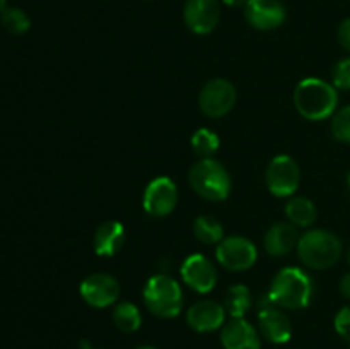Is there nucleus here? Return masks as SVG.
<instances>
[{"mask_svg": "<svg viewBox=\"0 0 350 349\" xmlns=\"http://www.w3.org/2000/svg\"><path fill=\"white\" fill-rule=\"evenodd\" d=\"M337 105V88L323 79H303L294 89V106L303 118L311 122H321L334 116Z\"/></svg>", "mask_w": 350, "mask_h": 349, "instance_id": "obj_1", "label": "nucleus"}, {"mask_svg": "<svg viewBox=\"0 0 350 349\" xmlns=\"http://www.w3.org/2000/svg\"><path fill=\"white\" fill-rule=\"evenodd\" d=\"M313 298V281L299 267H284L270 284L267 301L286 310H303Z\"/></svg>", "mask_w": 350, "mask_h": 349, "instance_id": "obj_2", "label": "nucleus"}, {"mask_svg": "<svg viewBox=\"0 0 350 349\" xmlns=\"http://www.w3.org/2000/svg\"><path fill=\"white\" fill-rule=\"evenodd\" d=\"M344 246L335 233L327 229H310L299 236L297 255L301 262L313 270H325L340 260Z\"/></svg>", "mask_w": 350, "mask_h": 349, "instance_id": "obj_3", "label": "nucleus"}, {"mask_svg": "<svg viewBox=\"0 0 350 349\" xmlns=\"http://www.w3.org/2000/svg\"><path fill=\"white\" fill-rule=\"evenodd\" d=\"M144 303L159 318H174L183 310V291L180 283L167 274H156L144 287Z\"/></svg>", "mask_w": 350, "mask_h": 349, "instance_id": "obj_4", "label": "nucleus"}, {"mask_svg": "<svg viewBox=\"0 0 350 349\" xmlns=\"http://www.w3.org/2000/svg\"><path fill=\"white\" fill-rule=\"evenodd\" d=\"M188 181L191 188L207 201L221 202L231 194V177L214 157H202L195 163L188 173Z\"/></svg>", "mask_w": 350, "mask_h": 349, "instance_id": "obj_5", "label": "nucleus"}, {"mask_svg": "<svg viewBox=\"0 0 350 349\" xmlns=\"http://www.w3.org/2000/svg\"><path fill=\"white\" fill-rule=\"evenodd\" d=\"M267 188L272 195L280 198L296 194L301 183L299 164L287 154H279L269 163L265 171Z\"/></svg>", "mask_w": 350, "mask_h": 349, "instance_id": "obj_6", "label": "nucleus"}, {"mask_svg": "<svg viewBox=\"0 0 350 349\" xmlns=\"http://www.w3.org/2000/svg\"><path fill=\"white\" fill-rule=\"evenodd\" d=\"M215 259L224 269L243 272L255 266L258 252L252 240L245 238V236H229L217 245Z\"/></svg>", "mask_w": 350, "mask_h": 349, "instance_id": "obj_7", "label": "nucleus"}, {"mask_svg": "<svg viewBox=\"0 0 350 349\" xmlns=\"http://www.w3.org/2000/svg\"><path fill=\"white\" fill-rule=\"evenodd\" d=\"M236 105V88L228 79H211L198 94L202 113L211 118L226 116Z\"/></svg>", "mask_w": 350, "mask_h": 349, "instance_id": "obj_8", "label": "nucleus"}, {"mask_svg": "<svg viewBox=\"0 0 350 349\" xmlns=\"http://www.w3.org/2000/svg\"><path fill=\"white\" fill-rule=\"evenodd\" d=\"M178 188L171 178L157 177L146 187L142 197L144 211L154 218H166L176 209Z\"/></svg>", "mask_w": 350, "mask_h": 349, "instance_id": "obj_9", "label": "nucleus"}, {"mask_svg": "<svg viewBox=\"0 0 350 349\" xmlns=\"http://www.w3.org/2000/svg\"><path fill=\"white\" fill-rule=\"evenodd\" d=\"M82 300L92 308H108L120 298V284L111 274L94 272L79 286Z\"/></svg>", "mask_w": 350, "mask_h": 349, "instance_id": "obj_10", "label": "nucleus"}, {"mask_svg": "<svg viewBox=\"0 0 350 349\" xmlns=\"http://www.w3.org/2000/svg\"><path fill=\"white\" fill-rule=\"evenodd\" d=\"M180 274L183 283L190 286L195 293L207 294L217 284V269L202 253H193V255L187 257L181 263Z\"/></svg>", "mask_w": 350, "mask_h": 349, "instance_id": "obj_11", "label": "nucleus"}, {"mask_svg": "<svg viewBox=\"0 0 350 349\" xmlns=\"http://www.w3.org/2000/svg\"><path fill=\"white\" fill-rule=\"evenodd\" d=\"M245 17L255 29L272 31L282 26L287 12L280 0H248L245 5Z\"/></svg>", "mask_w": 350, "mask_h": 349, "instance_id": "obj_12", "label": "nucleus"}, {"mask_svg": "<svg viewBox=\"0 0 350 349\" xmlns=\"http://www.w3.org/2000/svg\"><path fill=\"white\" fill-rule=\"evenodd\" d=\"M221 17L217 0H187L183 9L185 24L195 34H208L215 29Z\"/></svg>", "mask_w": 350, "mask_h": 349, "instance_id": "obj_13", "label": "nucleus"}, {"mask_svg": "<svg viewBox=\"0 0 350 349\" xmlns=\"http://www.w3.org/2000/svg\"><path fill=\"white\" fill-rule=\"evenodd\" d=\"M187 322L190 328L200 334L214 332L224 327L226 308L214 300H202L191 305L187 311Z\"/></svg>", "mask_w": 350, "mask_h": 349, "instance_id": "obj_14", "label": "nucleus"}, {"mask_svg": "<svg viewBox=\"0 0 350 349\" xmlns=\"http://www.w3.org/2000/svg\"><path fill=\"white\" fill-rule=\"evenodd\" d=\"M258 328L260 334L272 344H286L293 337V324L289 317L272 303L260 308Z\"/></svg>", "mask_w": 350, "mask_h": 349, "instance_id": "obj_15", "label": "nucleus"}, {"mask_svg": "<svg viewBox=\"0 0 350 349\" xmlns=\"http://www.w3.org/2000/svg\"><path fill=\"white\" fill-rule=\"evenodd\" d=\"M221 342L224 349H260L258 331L245 318H231L224 324L221 332Z\"/></svg>", "mask_w": 350, "mask_h": 349, "instance_id": "obj_16", "label": "nucleus"}, {"mask_svg": "<svg viewBox=\"0 0 350 349\" xmlns=\"http://www.w3.org/2000/svg\"><path fill=\"white\" fill-rule=\"evenodd\" d=\"M297 242H299V233L296 226L291 222H277L265 233L263 246L269 255L282 257L297 248Z\"/></svg>", "mask_w": 350, "mask_h": 349, "instance_id": "obj_17", "label": "nucleus"}, {"mask_svg": "<svg viewBox=\"0 0 350 349\" xmlns=\"http://www.w3.org/2000/svg\"><path fill=\"white\" fill-rule=\"evenodd\" d=\"M125 243V228L118 221H106L94 233V252L99 257H115Z\"/></svg>", "mask_w": 350, "mask_h": 349, "instance_id": "obj_18", "label": "nucleus"}, {"mask_svg": "<svg viewBox=\"0 0 350 349\" xmlns=\"http://www.w3.org/2000/svg\"><path fill=\"white\" fill-rule=\"evenodd\" d=\"M286 216L296 228H308L317 221V205L308 197H293L286 204Z\"/></svg>", "mask_w": 350, "mask_h": 349, "instance_id": "obj_19", "label": "nucleus"}, {"mask_svg": "<svg viewBox=\"0 0 350 349\" xmlns=\"http://www.w3.org/2000/svg\"><path fill=\"white\" fill-rule=\"evenodd\" d=\"M253 305L252 291L245 284H234L226 291L224 308L226 313L231 315V318H245L250 308Z\"/></svg>", "mask_w": 350, "mask_h": 349, "instance_id": "obj_20", "label": "nucleus"}, {"mask_svg": "<svg viewBox=\"0 0 350 349\" xmlns=\"http://www.w3.org/2000/svg\"><path fill=\"white\" fill-rule=\"evenodd\" d=\"M113 324L116 325V328L125 334H132L137 332L142 325V315L140 310L130 301H122L115 307L113 310Z\"/></svg>", "mask_w": 350, "mask_h": 349, "instance_id": "obj_21", "label": "nucleus"}, {"mask_svg": "<svg viewBox=\"0 0 350 349\" xmlns=\"http://www.w3.org/2000/svg\"><path fill=\"white\" fill-rule=\"evenodd\" d=\"M193 235L205 245H219L224 240V228L211 216H198L193 221Z\"/></svg>", "mask_w": 350, "mask_h": 349, "instance_id": "obj_22", "label": "nucleus"}, {"mask_svg": "<svg viewBox=\"0 0 350 349\" xmlns=\"http://www.w3.org/2000/svg\"><path fill=\"white\" fill-rule=\"evenodd\" d=\"M219 146H221V139L211 129L202 127V129L195 130V133L191 135V147H193L195 154H198L200 157H212L219 151Z\"/></svg>", "mask_w": 350, "mask_h": 349, "instance_id": "obj_23", "label": "nucleus"}, {"mask_svg": "<svg viewBox=\"0 0 350 349\" xmlns=\"http://www.w3.org/2000/svg\"><path fill=\"white\" fill-rule=\"evenodd\" d=\"M0 19H2L3 27L12 34H24L31 27L29 16L24 10L16 9V7H10V9L3 10L0 14Z\"/></svg>", "mask_w": 350, "mask_h": 349, "instance_id": "obj_24", "label": "nucleus"}, {"mask_svg": "<svg viewBox=\"0 0 350 349\" xmlns=\"http://www.w3.org/2000/svg\"><path fill=\"white\" fill-rule=\"evenodd\" d=\"M332 133L338 142L350 144V105L335 112L332 118Z\"/></svg>", "mask_w": 350, "mask_h": 349, "instance_id": "obj_25", "label": "nucleus"}, {"mask_svg": "<svg viewBox=\"0 0 350 349\" xmlns=\"http://www.w3.org/2000/svg\"><path fill=\"white\" fill-rule=\"evenodd\" d=\"M332 84L342 91L350 89V57L342 58L335 64L334 70H332Z\"/></svg>", "mask_w": 350, "mask_h": 349, "instance_id": "obj_26", "label": "nucleus"}, {"mask_svg": "<svg viewBox=\"0 0 350 349\" xmlns=\"http://www.w3.org/2000/svg\"><path fill=\"white\" fill-rule=\"evenodd\" d=\"M334 327L344 341L350 342V307H344L335 315Z\"/></svg>", "mask_w": 350, "mask_h": 349, "instance_id": "obj_27", "label": "nucleus"}, {"mask_svg": "<svg viewBox=\"0 0 350 349\" xmlns=\"http://www.w3.org/2000/svg\"><path fill=\"white\" fill-rule=\"evenodd\" d=\"M337 38L340 47L350 53V17H347V19H344L340 23V26H338V31H337Z\"/></svg>", "mask_w": 350, "mask_h": 349, "instance_id": "obj_28", "label": "nucleus"}, {"mask_svg": "<svg viewBox=\"0 0 350 349\" xmlns=\"http://www.w3.org/2000/svg\"><path fill=\"white\" fill-rule=\"evenodd\" d=\"M340 293L342 296L347 298V300H350V272L344 274L340 279Z\"/></svg>", "mask_w": 350, "mask_h": 349, "instance_id": "obj_29", "label": "nucleus"}, {"mask_svg": "<svg viewBox=\"0 0 350 349\" xmlns=\"http://www.w3.org/2000/svg\"><path fill=\"white\" fill-rule=\"evenodd\" d=\"M226 5H231V7H239V5H246L248 0H222Z\"/></svg>", "mask_w": 350, "mask_h": 349, "instance_id": "obj_30", "label": "nucleus"}, {"mask_svg": "<svg viewBox=\"0 0 350 349\" xmlns=\"http://www.w3.org/2000/svg\"><path fill=\"white\" fill-rule=\"evenodd\" d=\"M7 9V0H0V14Z\"/></svg>", "mask_w": 350, "mask_h": 349, "instance_id": "obj_31", "label": "nucleus"}, {"mask_svg": "<svg viewBox=\"0 0 350 349\" xmlns=\"http://www.w3.org/2000/svg\"><path fill=\"white\" fill-rule=\"evenodd\" d=\"M135 349H157V348H154V346H139V348Z\"/></svg>", "mask_w": 350, "mask_h": 349, "instance_id": "obj_32", "label": "nucleus"}, {"mask_svg": "<svg viewBox=\"0 0 350 349\" xmlns=\"http://www.w3.org/2000/svg\"><path fill=\"white\" fill-rule=\"evenodd\" d=\"M347 263L350 266V245H349V248H347Z\"/></svg>", "mask_w": 350, "mask_h": 349, "instance_id": "obj_33", "label": "nucleus"}, {"mask_svg": "<svg viewBox=\"0 0 350 349\" xmlns=\"http://www.w3.org/2000/svg\"><path fill=\"white\" fill-rule=\"evenodd\" d=\"M347 183H349V188H350V173H349V177H347Z\"/></svg>", "mask_w": 350, "mask_h": 349, "instance_id": "obj_34", "label": "nucleus"}, {"mask_svg": "<svg viewBox=\"0 0 350 349\" xmlns=\"http://www.w3.org/2000/svg\"><path fill=\"white\" fill-rule=\"evenodd\" d=\"M88 349H103V348H88Z\"/></svg>", "mask_w": 350, "mask_h": 349, "instance_id": "obj_35", "label": "nucleus"}]
</instances>
